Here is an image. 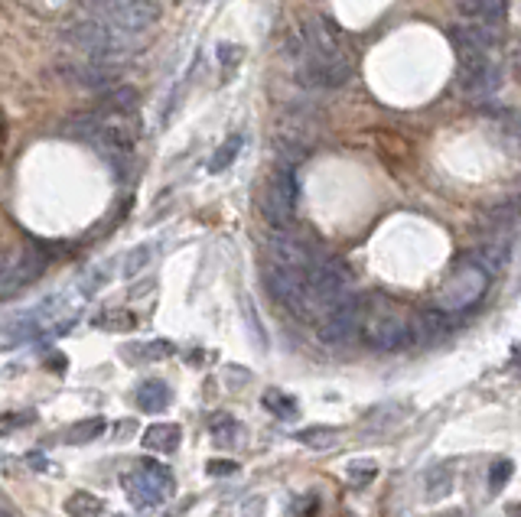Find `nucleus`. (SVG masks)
I'll return each instance as SVG.
<instances>
[{
	"label": "nucleus",
	"instance_id": "6e6552de",
	"mask_svg": "<svg viewBox=\"0 0 521 517\" xmlns=\"http://www.w3.org/2000/svg\"><path fill=\"white\" fill-rule=\"evenodd\" d=\"M265 283L277 303H284L287 309H296V313L304 309V296H306V273L304 271L271 263V267H265Z\"/></svg>",
	"mask_w": 521,
	"mask_h": 517
},
{
	"label": "nucleus",
	"instance_id": "20e7f679",
	"mask_svg": "<svg viewBox=\"0 0 521 517\" xmlns=\"http://www.w3.org/2000/svg\"><path fill=\"white\" fill-rule=\"evenodd\" d=\"M362 323H366V300L346 293L336 306H329L323 313V319L316 323V335L326 345H343L362 329Z\"/></svg>",
	"mask_w": 521,
	"mask_h": 517
},
{
	"label": "nucleus",
	"instance_id": "423d86ee",
	"mask_svg": "<svg viewBox=\"0 0 521 517\" xmlns=\"http://www.w3.org/2000/svg\"><path fill=\"white\" fill-rule=\"evenodd\" d=\"M43 271H46V254H39L33 247H24L16 254H0V296L30 286Z\"/></svg>",
	"mask_w": 521,
	"mask_h": 517
},
{
	"label": "nucleus",
	"instance_id": "4be33fe9",
	"mask_svg": "<svg viewBox=\"0 0 521 517\" xmlns=\"http://www.w3.org/2000/svg\"><path fill=\"white\" fill-rule=\"evenodd\" d=\"M405 417V407H397V403H385V407H375L368 413V430L372 432H382V430H391V426L401 423Z\"/></svg>",
	"mask_w": 521,
	"mask_h": 517
},
{
	"label": "nucleus",
	"instance_id": "a878e982",
	"mask_svg": "<svg viewBox=\"0 0 521 517\" xmlns=\"http://www.w3.org/2000/svg\"><path fill=\"white\" fill-rule=\"evenodd\" d=\"M65 511H69V514H105V502L95 498L92 492H75L69 502H65Z\"/></svg>",
	"mask_w": 521,
	"mask_h": 517
},
{
	"label": "nucleus",
	"instance_id": "4468645a",
	"mask_svg": "<svg viewBox=\"0 0 521 517\" xmlns=\"http://www.w3.org/2000/svg\"><path fill=\"white\" fill-rule=\"evenodd\" d=\"M450 329V316L446 309H427V313H417L411 319V335L414 342H434Z\"/></svg>",
	"mask_w": 521,
	"mask_h": 517
},
{
	"label": "nucleus",
	"instance_id": "ddd939ff",
	"mask_svg": "<svg viewBox=\"0 0 521 517\" xmlns=\"http://www.w3.org/2000/svg\"><path fill=\"white\" fill-rule=\"evenodd\" d=\"M59 75H65L72 85L82 88H111L117 82V65H108V62H78V65H63Z\"/></svg>",
	"mask_w": 521,
	"mask_h": 517
},
{
	"label": "nucleus",
	"instance_id": "aec40b11",
	"mask_svg": "<svg viewBox=\"0 0 521 517\" xmlns=\"http://www.w3.org/2000/svg\"><path fill=\"white\" fill-rule=\"evenodd\" d=\"M463 7L486 24H502L508 14V0H463Z\"/></svg>",
	"mask_w": 521,
	"mask_h": 517
},
{
	"label": "nucleus",
	"instance_id": "412c9836",
	"mask_svg": "<svg viewBox=\"0 0 521 517\" xmlns=\"http://www.w3.org/2000/svg\"><path fill=\"white\" fill-rule=\"evenodd\" d=\"M105 420L102 417H92V420H82V423H75V426H69L65 430V436L63 440L69 442V446H82V442H92V440H98L105 432Z\"/></svg>",
	"mask_w": 521,
	"mask_h": 517
},
{
	"label": "nucleus",
	"instance_id": "c9c22d12",
	"mask_svg": "<svg viewBox=\"0 0 521 517\" xmlns=\"http://www.w3.org/2000/svg\"><path fill=\"white\" fill-rule=\"evenodd\" d=\"M218 53H222V62H225V65H235V62L242 59V49L228 46V43H222V46H218Z\"/></svg>",
	"mask_w": 521,
	"mask_h": 517
},
{
	"label": "nucleus",
	"instance_id": "0eeeda50",
	"mask_svg": "<svg viewBox=\"0 0 521 517\" xmlns=\"http://www.w3.org/2000/svg\"><path fill=\"white\" fill-rule=\"evenodd\" d=\"M366 339L378 352H395L405 348L407 342H414L411 335V319L397 316V313H375L366 316Z\"/></svg>",
	"mask_w": 521,
	"mask_h": 517
},
{
	"label": "nucleus",
	"instance_id": "bb28decb",
	"mask_svg": "<svg viewBox=\"0 0 521 517\" xmlns=\"http://www.w3.org/2000/svg\"><path fill=\"white\" fill-rule=\"evenodd\" d=\"M265 407L271 410V413H277L280 420H294L296 417V401L284 394V391H267Z\"/></svg>",
	"mask_w": 521,
	"mask_h": 517
},
{
	"label": "nucleus",
	"instance_id": "5701e85b",
	"mask_svg": "<svg viewBox=\"0 0 521 517\" xmlns=\"http://www.w3.org/2000/svg\"><path fill=\"white\" fill-rule=\"evenodd\" d=\"M424 488H427V494L434 498V502H436V498H446V494H450V488H453V469H450V465H436V469H430Z\"/></svg>",
	"mask_w": 521,
	"mask_h": 517
},
{
	"label": "nucleus",
	"instance_id": "b1692460",
	"mask_svg": "<svg viewBox=\"0 0 521 517\" xmlns=\"http://www.w3.org/2000/svg\"><path fill=\"white\" fill-rule=\"evenodd\" d=\"M296 440L310 449H333L336 442H339V432L329 430V426H310V430L296 432Z\"/></svg>",
	"mask_w": 521,
	"mask_h": 517
},
{
	"label": "nucleus",
	"instance_id": "72a5a7b5",
	"mask_svg": "<svg viewBox=\"0 0 521 517\" xmlns=\"http://www.w3.org/2000/svg\"><path fill=\"white\" fill-rule=\"evenodd\" d=\"M508 479H512V462H498V465H492V475H489L492 492H498V488L506 485Z\"/></svg>",
	"mask_w": 521,
	"mask_h": 517
},
{
	"label": "nucleus",
	"instance_id": "7c9ffc66",
	"mask_svg": "<svg viewBox=\"0 0 521 517\" xmlns=\"http://www.w3.org/2000/svg\"><path fill=\"white\" fill-rule=\"evenodd\" d=\"M98 325H102V329H134L137 319H134L131 313H105V319H98Z\"/></svg>",
	"mask_w": 521,
	"mask_h": 517
},
{
	"label": "nucleus",
	"instance_id": "dca6fc26",
	"mask_svg": "<svg viewBox=\"0 0 521 517\" xmlns=\"http://www.w3.org/2000/svg\"><path fill=\"white\" fill-rule=\"evenodd\" d=\"M179 440H183V430L176 423H154L144 430V446L150 452H176Z\"/></svg>",
	"mask_w": 521,
	"mask_h": 517
},
{
	"label": "nucleus",
	"instance_id": "2f4dec72",
	"mask_svg": "<svg viewBox=\"0 0 521 517\" xmlns=\"http://www.w3.org/2000/svg\"><path fill=\"white\" fill-rule=\"evenodd\" d=\"M476 254H479V261H486L489 271H502L506 267V251L502 247H479Z\"/></svg>",
	"mask_w": 521,
	"mask_h": 517
},
{
	"label": "nucleus",
	"instance_id": "c85d7f7f",
	"mask_svg": "<svg viewBox=\"0 0 521 517\" xmlns=\"http://www.w3.org/2000/svg\"><path fill=\"white\" fill-rule=\"evenodd\" d=\"M212 436H215V442L228 446V442H235V436H238V423H235L232 417H225V413H218V417H212Z\"/></svg>",
	"mask_w": 521,
	"mask_h": 517
},
{
	"label": "nucleus",
	"instance_id": "f704fd0d",
	"mask_svg": "<svg viewBox=\"0 0 521 517\" xmlns=\"http://www.w3.org/2000/svg\"><path fill=\"white\" fill-rule=\"evenodd\" d=\"M209 475H218V479H225V475H235V472H242L238 469V462H232V459H212L209 465Z\"/></svg>",
	"mask_w": 521,
	"mask_h": 517
},
{
	"label": "nucleus",
	"instance_id": "f257e3e1",
	"mask_svg": "<svg viewBox=\"0 0 521 517\" xmlns=\"http://www.w3.org/2000/svg\"><path fill=\"white\" fill-rule=\"evenodd\" d=\"M121 488H125L127 502L140 511H150V508H164L166 502L173 498L176 492V482H173L170 469L154 459H144L137 462L131 472L121 475Z\"/></svg>",
	"mask_w": 521,
	"mask_h": 517
},
{
	"label": "nucleus",
	"instance_id": "7ed1b4c3",
	"mask_svg": "<svg viewBox=\"0 0 521 517\" xmlns=\"http://www.w3.org/2000/svg\"><path fill=\"white\" fill-rule=\"evenodd\" d=\"M294 205H296V176H294V163L280 160L274 166L271 179H267L265 199H261V209L271 228L284 232L294 224Z\"/></svg>",
	"mask_w": 521,
	"mask_h": 517
},
{
	"label": "nucleus",
	"instance_id": "cd10ccee",
	"mask_svg": "<svg viewBox=\"0 0 521 517\" xmlns=\"http://www.w3.org/2000/svg\"><path fill=\"white\" fill-rule=\"evenodd\" d=\"M125 355L127 358H166V355H173V345L164 339H156V342H147V345H140V348H125Z\"/></svg>",
	"mask_w": 521,
	"mask_h": 517
},
{
	"label": "nucleus",
	"instance_id": "2eb2a0df",
	"mask_svg": "<svg viewBox=\"0 0 521 517\" xmlns=\"http://www.w3.org/2000/svg\"><path fill=\"white\" fill-rule=\"evenodd\" d=\"M134 401H137V407L144 410V413H164L166 407H170L173 394H170V387L164 384V381H144V384L137 387V394H134Z\"/></svg>",
	"mask_w": 521,
	"mask_h": 517
},
{
	"label": "nucleus",
	"instance_id": "393cba45",
	"mask_svg": "<svg viewBox=\"0 0 521 517\" xmlns=\"http://www.w3.org/2000/svg\"><path fill=\"white\" fill-rule=\"evenodd\" d=\"M375 475H378V465L368 462V459H356V462L346 465V482L352 488H366L368 482H375Z\"/></svg>",
	"mask_w": 521,
	"mask_h": 517
},
{
	"label": "nucleus",
	"instance_id": "f03ea898",
	"mask_svg": "<svg viewBox=\"0 0 521 517\" xmlns=\"http://www.w3.org/2000/svg\"><path fill=\"white\" fill-rule=\"evenodd\" d=\"M127 33L111 26L108 20H92V24H75L65 30V39L72 46L92 55L95 62H111L121 59L127 53Z\"/></svg>",
	"mask_w": 521,
	"mask_h": 517
},
{
	"label": "nucleus",
	"instance_id": "f8f14e48",
	"mask_svg": "<svg viewBox=\"0 0 521 517\" xmlns=\"http://www.w3.org/2000/svg\"><path fill=\"white\" fill-rule=\"evenodd\" d=\"M267 254H271V261L280 263V267H294V271H304V273L310 271V263L316 261L310 247L296 238V234H290L287 228H284V232L274 228V234L267 238Z\"/></svg>",
	"mask_w": 521,
	"mask_h": 517
},
{
	"label": "nucleus",
	"instance_id": "9b49d317",
	"mask_svg": "<svg viewBox=\"0 0 521 517\" xmlns=\"http://www.w3.org/2000/svg\"><path fill=\"white\" fill-rule=\"evenodd\" d=\"M352 75V65L346 59V53H313L310 65L304 69V78L310 85H323V88H339L346 85Z\"/></svg>",
	"mask_w": 521,
	"mask_h": 517
},
{
	"label": "nucleus",
	"instance_id": "6ab92c4d",
	"mask_svg": "<svg viewBox=\"0 0 521 517\" xmlns=\"http://www.w3.org/2000/svg\"><path fill=\"white\" fill-rule=\"evenodd\" d=\"M242 147H245V137H242V134H232L222 147H215V154H212V160H209V173H225L228 166L238 160Z\"/></svg>",
	"mask_w": 521,
	"mask_h": 517
},
{
	"label": "nucleus",
	"instance_id": "473e14b6",
	"mask_svg": "<svg viewBox=\"0 0 521 517\" xmlns=\"http://www.w3.org/2000/svg\"><path fill=\"white\" fill-rule=\"evenodd\" d=\"M33 420H36L33 410H26V413H7V417H0V436L10 432V430H16V426H30Z\"/></svg>",
	"mask_w": 521,
	"mask_h": 517
},
{
	"label": "nucleus",
	"instance_id": "9d476101",
	"mask_svg": "<svg viewBox=\"0 0 521 517\" xmlns=\"http://www.w3.org/2000/svg\"><path fill=\"white\" fill-rule=\"evenodd\" d=\"M160 14H164L160 0H121L108 14V24L125 33H140L150 30L160 20Z\"/></svg>",
	"mask_w": 521,
	"mask_h": 517
},
{
	"label": "nucleus",
	"instance_id": "a211bd4d",
	"mask_svg": "<svg viewBox=\"0 0 521 517\" xmlns=\"http://www.w3.org/2000/svg\"><path fill=\"white\" fill-rule=\"evenodd\" d=\"M102 108L111 111V114H131L137 108V92L127 85H111L102 98Z\"/></svg>",
	"mask_w": 521,
	"mask_h": 517
},
{
	"label": "nucleus",
	"instance_id": "39448f33",
	"mask_svg": "<svg viewBox=\"0 0 521 517\" xmlns=\"http://www.w3.org/2000/svg\"><path fill=\"white\" fill-rule=\"evenodd\" d=\"M313 137H316V124H313V117H306L304 111H287V114L277 121L274 147H277L280 160L300 163L306 154H310Z\"/></svg>",
	"mask_w": 521,
	"mask_h": 517
},
{
	"label": "nucleus",
	"instance_id": "f3484780",
	"mask_svg": "<svg viewBox=\"0 0 521 517\" xmlns=\"http://www.w3.org/2000/svg\"><path fill=\"white\" fill-rule=\"evenodd\" d=\"M304 36H306V43H310L313 53H343V49H339V39H336V33L329 30L323 20H310Z\"/></svg>",
	"mask_w": 521,
	"mask_h": 517
},
{
	"label": "nucleus",
	"instance_id": "1a4fd4ad",
	"mask_svg": "<svg viewBox=\"0 0 521 517\" xmlns=\"http://www.w3.org/2000/svg\"><path fill=\"white\" fill-rule=\"evenodd\" d=\"M486 271H479V267H463V271H456L450 277V283H446L444 290V309L446 313H459V309H469L479 296H483L486 290Z\"/></svg>",
	"mask_w": 521,
	"mask_h": 517
},
{
	"label": "nucleus",
	"instance_id": "c756f323",
	"mask_svg": "<svg viewBox=\"0 0 521 517\" xmlns=\"http://www.w3.org/2000/svg\"><path fill=\"white\" fill-rule=\"evenodd\" d=\"M150 257H154V247H150V244L134 247L131 254H127V261H125V273H127V277H134V273L144 271V267L150 263Z\"/></svg>",
	"mask_w": 521,
	"mask_h": 517
}]
</instances>
